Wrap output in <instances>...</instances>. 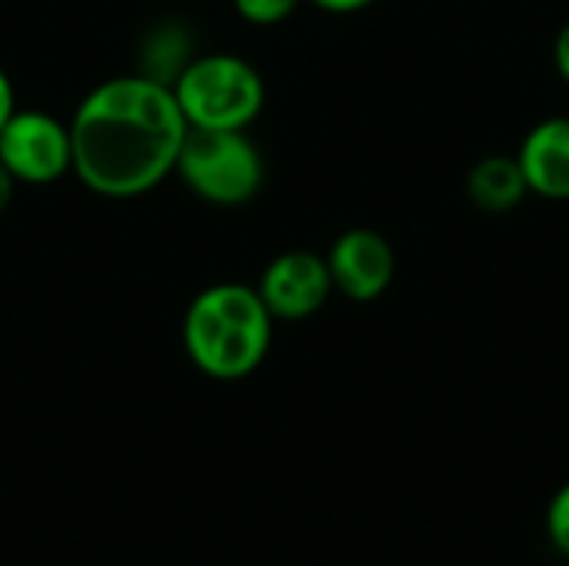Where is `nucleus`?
<instances>
[{"label":"nucleus","mask_w":569,"mask_h":566,"mask_svg":"<svg viewBox=\"0 0 569 566\" xmlns=\"http://www.w3.org/2000/svg\"><path fill=\"white\" fill-rule=\"evenodd\" d=\"M300 3H303V0H233V10H237L247 23L270 27V23L287 20Z\"/></svg>","instance_id":"obj_11"},{"label":"nucleus","mask_w":569,"mask_h":566,"mask_svg":"<svg viewBox=\"0 0 569 566\" xmlns=\"http://www.w3.org/2000/svg\"><path fill=\"white\" fill-rule=\"evenodd\" d=\"M310 3H317L327 13H357V10H367L377 0H310Z\"/></svg>","instance_id":"obj_13"},{"label":"nucleus","mask_w":569,"mask_h":566,"mask_svg":"<svg viewBox=\"0 0 569 566\" xmlns=\"http://www.w3.org/2000/svg\"><path fill=\"white\" fill-rule=\"evenodd\" d=\"M260 300L273 320H307L327 307L333 294L327 257L310 250H287L273 257L257 284Z\"/></svg>","instance_id":"obj_7"},{"label":"nucleus","mask_w":569,"mask_h":566,"mask_svg":"<svg viewBox=\"0 0 569 566\" xmlns=\"http://www.w3.org/2000/svg\"><path fill=\"white\" fill-rule=\"evenodd\" d=\"M520 170L533 197L569 200V117H547L530 127L517 150Z\"/></svg>","instance_id":"obj_8"},{"label":"nucleus","mask_w":569,"mask_h":566,"mask_svg":"<svg viewBox=\"0 0 569 566\" xmlns=\"http://www.w3.org/2000/svg\"><path fill=\"white\" fill-rule=\"evenodd\" d=\"M273 317L257 287L213 284L183 314V350L213 380H243L270 354Z\"/></svg>","instance_id":"obj_2"},{"label":"nucleus","mask_w":569,"mask_h":566,"mask_svg":"<svg viewBox=\"0 0 569 566\" xmlns=\"http://www.w3.org/2000/svg\"><path fill=\"white\" fill-rule=\"evenodd\" d=\"M73 173L107 200L150 193L177 170L187 120L170 83L147 73L97 83L70 117Z\"/></svg>","instance_id":"obj_1"},{"label":"nucleus","mask_w":569,"mask_h":566,"mask_svg":"<svg viewBox=\"0 0 569 566\" xmlns=\"http://www.w3.org/2000/svg\"><path fill=\"white\" fill-rule=\"evenodd\" d=\"M180 180L207 203L240 207L263 187L267 163L247 130H187L177 157Z\"/></svg>","instance_id":"obj_4"},{"label":"nucleus","mask_w":569,"mask_h":566,"mask_svg":"<svg viewBox=\"0 0 569 566\" xmlns=\"http://www.w3.org/2000/svg\"><path fill=\"white\" fill-rule=\"evenodd\" d=\"M187 127L247 130L267 100L260 70L237 53H203L183 63L170 83Z\"/></svg>","instance_id":"obj_3"},{"label":"nucleus","mask_w":569,"mask_h":566,"mask_svg":"<svg viewBox=\"0 0 569 566\" xmlns=\"http://www.w3.org/2000/svg\"><path fill=\"white\" fill-rule=\"evenodd\" d=\"M17 110V97H13V83H10V77L0 70V130H3V123L10 120V113Z\"/></svg>","instance_id":"obj_14"},{"label":"nucleus","mask_w":569,"mask_h":566,"mask_svg":"<svg viewBox=\"0 0 569 566\" xmlns=\"http://www.w3.org/2000/svg\"><path fill=\"white\" fill-rule=\"evenodd\" d=\"M553 63H557L560 77L569 83V20L557 30V40H553Z\"/></svg>","instance_id":"obj_12"},{"label":"nucleus","mask_w":569,"mask_h":566,"mask_svg":"<svg viewBox=\"0 0 569 566\" xmlns=\"http://www.w3.org/2000/svg\"><path fill=\"white\" fill-rule=\"evenodd\" d=\"M327 267L337 294L353 304H373L397 277V250L380 230L353 227L330 244Z\"/></svg>","instance_id":"obj_6"},{"label":"nucleus","mask_w":569,"mask_h":566,"mask_svg":"<svg viewBox=\"0 0 569 566\" xmlns=\"http://www.w3.org/2000/svg\"><path fill=\"white\" fill-rule=\"evenodd\" d=\"M13 187H17V180H13L10 170L0 163V217H3V210L10 207V200H13Z\"/></svg>","instance_id":"obj_15"},{"label":"nucleus","mask_w":569,"mask_h":566,"mask_svg":"<svg viewBox=\"0 0 569 566\" xmlns=\"http://www.w3.org/2000/svg\"><path fill=\"white\" fill-rule=\"evenodd\" d=\"M547 537L553 550L569 560V484H563L547 504Z\"/></svg>","instance_id":"obj_10"},{"label":"nucleus","mask_w":569,"mask_h":566,"mask_svg":"<svg viewBox=\"0 0 569 566\" xmlns=\"http://www.w3.org/2000/svg\"><path fill=\"white\" fill-rule=\"evenodd\" d=\"M0 163L17 183H53L73 167L70 127L43 110H13L0 130Z\"/></svg>","instance_id":"obj_5"},{"label":"nucleus","mask_w":569,"mask_h":566,"mask_svg":"<svg viewBox=\"0 0 569 566\" xmlns=\"http://www.w3.org/2000/svg\"><path fill=\"white\" fill-rule=\"evenodd\" d=\"M467 193L487 214H507L517 203H523L530 197V187H527L517 153L513 157H507V153L480 157L467 173Z\"/></svg>","instance_id":"obj_9"}]
</instances>
